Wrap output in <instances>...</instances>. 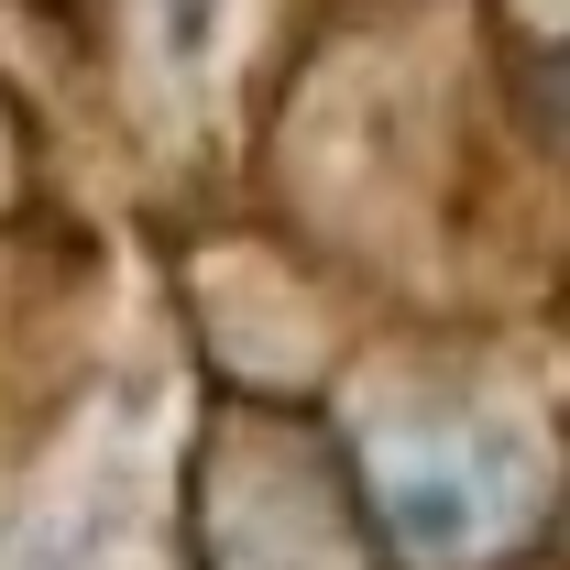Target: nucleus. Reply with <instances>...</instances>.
<instances>
[{"label":"nucleus","instance_id":"1","mask_svg":"<svg viewBox=\"0 0 570 570\" xmlns=\"http://www.w3.org/2000/svg\"><path fill=\"white\" fill-rule=\"evenodd\" d=\"M384 515H395V538H406V549L461 560V549H483V527H494V461H483V450H428V461H395V472H384Z\"/></svg>","mask_w":570,"mask_h":570}]
</instances>
